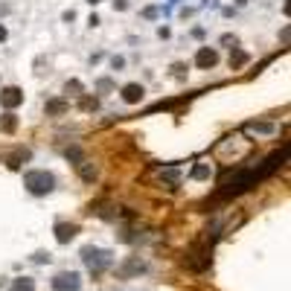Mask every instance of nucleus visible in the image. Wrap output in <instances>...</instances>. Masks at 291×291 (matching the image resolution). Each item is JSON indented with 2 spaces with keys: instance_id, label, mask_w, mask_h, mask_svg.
I'll list each match as a JSON object with an SVG mask.
<instances>
[{
  "instance_id": "20e7f679",
  "label": "nucleus",
  "mask_w": 291,
  "mask_h": 291,
  "mask_svg": "<svg viewBox=\"0 0 291 291\" xmlns=\"http://www.w3.org/2000/svg\"><path fill=\"white\" fill-rule=\"evenodd\" d=\"M219 64V53L213 50V47H201L195 53V67L198 70H213Z\"/></svg>"
},
{
  "instance_id": "0eeeda50",
  "label": "nucleus",
  "mask_w": 291,
  "mask_h": 291,
  "mask_svg": "<svg viewBox=\"0 0 291 291\" xmlns=\"http://www.w3.org/2000/svg\"><path fill=\"white\" fill-rule=\"evenodd\" d=\"M143 271H146V262H143L140 256H134V259H128L126 265L116 271V274H119L122 279H128V277H134V274H143Z\"/></svg>"
},
{
  "instance_id": "f3484780",
  "label": "nucleus",
  "mask_w": 291,
  "mask_h": 291,
  "mask_svg": "<svg viewBox=\"0 0 291 291\" xmlns=\"http://www.w3.org/2000/svg\"><path fill=\"white\" fill-rule=\"evenodd\" d=\"M64 91L73 93V96H79V93H81V81H79V79H70L67 85H64Z\"/></svg>"
},
{
  "instance_id": "39448f33",
  "label": "nucleus",
  "mask_w": 291,
  "mask_h": 291,
  "mask_svg": "<svg viewBox=\"0 0 291 291\" xmlns=\"http://www.w3.org/2000/svg\"><path fill=\"white\" fill-rule=\"evenodd\" d=\"M21 102H23V91H21V88H15V85H12V88H3V91H0V105H3L6 111L18 108Z\"/></svg>"
},
{
  "instance_id": "4468645a",
  "label": "nucleus",
  "mask_w": 291,
  "mask_h": 291,
  "mask_svg": "<svg viewBox=\"0 0 291 291\" xmlns=\"http://www.w3.org/2000/svg\"><path fill=\"white\" fill-rule=\"evenodd\" d=\"M247 131H256V134H274L277 126H274V122H247Z\"/></svg>"
},
{
  "instance_id": "6ab92c4d",
  "label": "nucleus",
  "mask_w": 291,
  "mask_h": 291,
  "mask_svg": "<svg viewBox=\"0 0 291 291\" xmlns=\"http://www.w3.org/2000/svg\"><path fill=\"white\" fill-rule=\"evenodd\" d=\"M96 88H99V91H111V88H114V81H111V79H99V81H96Z\"/></svg>"
},
{
  "instance_id": "7ed1b4c3",
  "label": "nucleus",
  "mask_w": 291,
  "mask_h": 291,
  "mask_svg": "<svg viewBox=\"0 0 291 291\" xmlns=\"http://www.w3.org/2000/svg\"><path fill=\"white\" fill-rule=\"evenodd\" d=\"M50 285H53V291H81V274L79 271H58Z\"/></svg>"
},
{
  "instance_id": "412c9836",
  "label": "nucleus",
  "mask_w": 291,
  "mask_h": 291,
  "mask_svg": "<svg viewBox=\"0 0 291 291\" xmlns=\"http://www.w3.org/2000/svg\"><path fill=\"white\" fill-rule=\"evenodd\" d=\"M178 178H181V175H178V172H175V169H172V172H166V175H163V181H166V184H178Z\"/></svg>"
},
{
  "instance_id": "b1692460",
  "label": "nucleus",
  "mask_w": 291,
  "mask_h": 291,
  "mask_svg": "<svg viewBox=\"0 0 291 291\" xmlns=\"http://www.w3.org/2000/svg\"><path fill=\"white\" fill-rule=\"evenodd\" d=\"M114 9H119V12L128 9V0H114Z\"/></svg>"
},
{
  "instance_id": "f257e3e1",
  "label": "nucleus",
  "mask_w": 291,
  "mask_h": 291,
  "mask_svg": "<svg viewBox=\"0 0 291 291\" xmlns=\"http://www.w3.org/2000/svg\"><path fill=\"white\" fill-rule=\"evenodd\" d=\"M81 262H85V268L91 271L93 277H99V274H102L105 268H111L114 256H111V251H105V247L88 244V247H81Z\"/></svg>"
},
{
  "instance_id": "bb28decb",
  "label": "nucleus",
  "mask_w": 291,
  "mask_h": 291,
  "mask_svg": "<svg viewBox=\"0 0 291 291\" xmlns=\"http://www.w3.org/2000/svg\"><path fill=\"white\" fill-rule=\"evenodd\" d=\"M88 3H91V6H96V3H102V0H88Z\"/></svg>"
},
{
  "instance_id": "4be33fe9",
  "label": "nucleus",
  "mask_w": 291,
  "mask_h": 291,
  "mask_svg": "<svg viewBox=\"0 0 291 291\" xmlns=\"http://www.w3.org/2000/svg\"><path fill=\"white\" fill-rule=\"evenodd\" d=\"M32 262H50V254H47V251H38V254L32 256Z\"/></svg>"
},
{
  "instance_id": "423d86ee",
  "label": "nucleus",
  "mask_w": 291,
  "mask_h": 291,
  "mask_svg": "<svg viewBox=\"0 0 291 291\" xmlns=\"http://www.w3.org/2000/svg\"><path fill=\"white\" fill-rule=\"evenodd\" d=\"M76 233H79V224H70V221H58L56 224V242L58 244H67L76 239Z\"/></svg>"
},
{
  "instance_id": "393cba45",
  "label": "nucleus",
  "mask_w": 291,
  "mask_h": 291,
  "mask_svg": "<svg viewBox=\"0 0 291 291\" xmlns=\"http://www.w3.org/2000/svg\"><path fill=\"white\" fill-rule=\"evenodd\" d=\"M143 15H146V18H157V9H154V6H149V9L143 12Z\"/></svg>"
},
{
  "instance_id": "a211bd4d",
  "label": "nucleus",
  "mask_w": 291,
  "mask_h": 291,
  "mask_svg": "<svg viewBox=\"0 0 291 291\" xmlns=\"http://www.w3.org/2000/svg\"><path fill=\"white\" fill-rule=\"evenodd\" d=\"M81 108H85V111H96V108H99V99H96V96H85V99H81Z\"/></svg>"
},
{
  "instance_id": "5701e85b",
  "label": "nucleus",
  "mask_w": 291,
  "mask_h": 291,
  "mask_svg": "<svg viewBox=\"0 0 291 291\" xmlns=\"http://www.w3.org/2000/svg\"><path fill=\"white\" fill-rule=\"evenodd\" d=\"M221 44H227V47L233 44V50H236V35H224V38H221Z\"/></svg>"
},
{
  "instance_id": "aec40b11",
  "label": "nucleus",
  "mask_w": 291,
  "mask_h": 291,
  "mask_svg": "<svg viewBox=\"0 0 291 291\" xmlns=\"http://www.w3.org/2000/svg\"><path fill=\"white\" fill-rule=\"evenodd\" d=\"M111 67H114V70H122V67H126V58H122V56H114V58H111Z\"/></svg>"
},
{
  "instance_id": "1a4fd4ad",
  "label": "nucleus",
  "mask_w": 291,
  "mask_h": 291,
  "mask_svg": "<svg viewBox=\"0 0 291 291\" xmlns=\"http://www.w3.org/2000/svg\"><path fill=\"white\" fill-rule=\"evenodd\" d=\"M70 105H67V99H50V102L44 105V111H47V116H61L64 111H67Z\"/></svg>"
},
{
  "instance_id": "f8f14e48",
  "label": "nucleus",
  "mask_w": 291,
  "mask_h": 291,
  "mask_svg": "<svg viewBox=\"0 0 291 291\" xmlns=\"http://www.w3.org/2000/svg\"><path fill=\"white\" fill-rule=\"evenodd\" d=\"M251 61V56L244 53V50H233L230 53V70H239V67H244Z\"/></svg>"
},
{
  "instance_id": "6e6552de",
  "label": "nucleus",
  "mask_w": 291,
  "mask_h": 291,
  "mask_svg": "<svg viewBox=\"0 0 291 291\" xmlns=\"http://www.w3.org/2000/svg\"><path fill=\"white\" fill-rule=\"evenodd\" d=\"M143 85H137V81H131V85H126V88H122V99H126L128 105H137L140 99H143Z\"/></svg>"
},
{
  "instance_id": "ddd939ff",
  "label": "nucleus",
  "mask_w": 291,
  "mask_h": 291,
  "mask_svg": "<svg viewBox=\"0 0 291 291\" xmlns=\"http://www.w3.org/2000/svg\"><path fill=\"white\" fill-rule=\"evenodd\" d=\"M9 291H35V279L32 277H18L12 279V288Z\"/></svg>"
},
{
  "instance_id": "9d476101",
  "label": "nucleus",
  "mask_w": 291,
  "mask_h": 291,
  "mask_svg": "<svg viewBox=\"0 0 291 291\" xmlns=\"http://www.w3.org/2000/svg\"><path fill=\"white\" fill-rule=\"evenodd\" d=\"M96 175H99V169H96L93 163H79V178L85 181V184H93Z\"/></svg>"
},
{
  "instance_id": "9b49d317",
  "label": "nucleus",
  "mask_w": 291,
  "mask_h": 291,
  "mask_svg": "<svg viewBox=\"0 0 291 291\" xmlns=\"http://www.w3.org/2000/svg\"><path fill=\"white\" fill-rule=\"evenodd\" d=\"M15 128H18V116L6 111V114L0 116V131H6V134H15Z\"/></svg>"
},
{
  "instance_id": "dca6fc26",
  "label": "nucleus",
  "mask_w": 291,
  "mask_h": 291,
  "mask_svg": "<svg viewBox=\"0 0 291 291\" xmlns=\"http://www.w3.org/2000/svg\"><path fill=\"white\" fill-rule=\"evenodd\" d=\"M192 178H195V181H204V178H210V166H207V163H198L195 169H192Z\"/></svg>"
},
{
  "instance_id": "f03ea898",
  "label": "nucleus",
  "mask_w": 291,
  "mask_h": 291,
  "mask_svg": "<svg viewBox=\"0 0 291 291\" xmlns=\"http://www.w3.org/2000/svg\"><path fill=\"white\" fill-rule=\"evenodd\" d=\"M23 186L32 195H50L56 189V178H53V172H47V169H35V172L23 175Z\"/></svg>"
},
{
  "instance_id": "2eb2a0df",
  "label": "nucleus",
  "mask_w": 291,
  "mask_h": 291,
  "mask_svg": "<svg viewBox=\"0 0 291 291\" xmlns=\"http://www.w3.org/2000/svg\"><path fill=\"white\" fill-rule=\"evenodd\" d=\"M23 160H29V151H15L9 157V169H21Z\"/></svg>"
},
{
  "instance_id": "a878e982",
  "label": "nucleus",
  "mask_w": 291,
  "mask_h": 291,
  "mask_svg": "<svg viewBox=\"0 0 291 291\" xmlns=\"http://www.w3.org/2000/svg\"><path fill=\"white\" fill-rule=\"evenodd\" d=\"M6 35H9L6 32V26H0V41H6Z\"/></svg>"
}]
</instances>
